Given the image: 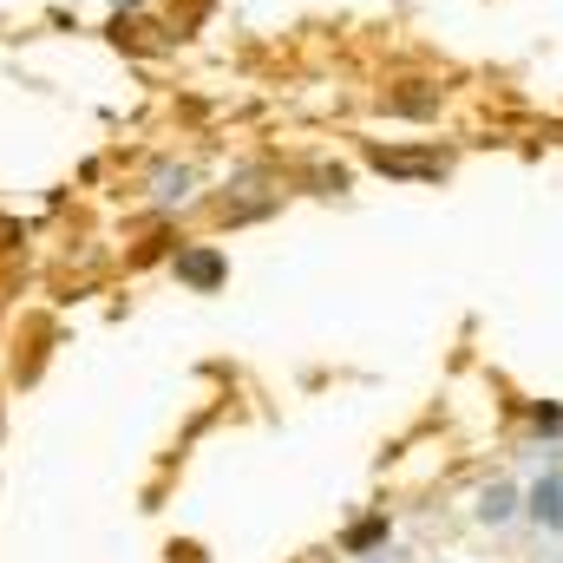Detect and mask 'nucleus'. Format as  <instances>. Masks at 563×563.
<instances>
[{
    "label": "nucleus",
    "mask_w": 563,
    "mask_h": 563,
    "mask_svg": "<svg viewBox=\"0 0 563 563\" xmlns=\"http://www.w3.org/2000/svg\"><path fill=\"white\" fill-rule=\"evenodd\" d=\"M394 119H439V106H445V86H432V79H400L387 99H380Z\"/></svg>",
    "instance_id": "obj_1"
},
{
    "label": "nucleus",
    "mask_w": 563,
    "mask_h": 563,
    "mask_svg": "<svg viewBox=\"0 0 563 563\" xmlns=\"http://www.w3.org/2000/svg\"><path fill=\"white\" fill-rule=\"evenodd\" d=\"M367 164L387 170V177H445V157L439 151H387V144H374Z\"/></svg>",
    "instance_id": "obj_2"
},
{
    "label": "nucleus",
    "mask_w": 563,
    "mask_h": 563,
    "mask_svg": "<svg viewBox=\"0 0 563 563\" xmlns=\"http://www.w3.org/2000/svg\"><path fill=\"white\" fill-rule=\"evenodd\" d=\"M531 518H538L544 531H563V472H551V478L531 485Z\"/></svg>",
    "instance_id": "obj_3"
},
{
    "label": "nucleus",
    "mask_w": 563,
    "mask_h": 563,
    "mask_svg": "<svg viewBox=\"0 0 563 563\" xmlns=\"http://www.w3.org/2000/svg\"><path fill=\"white\" fill-rule=\"evenodd\" d=\"M190 184H197L190 164H157V170H151V203H184Z\"/></svg>",
    "instance_id": "obj_4"
},
{
    "label": "nucleus",
    "mask_w": 563,
    "mask_h": 563,
    "mask_svg": "<svg viewBox=\"0 0 563 563\" xmlns=\"http://www.w3.org/2000/svg\"><path fill=\"white\" fill-rule=\"evenodd\" d=\"M177 282L217 288V282H223V256H217V250H184V256H177Z\"/></svg>",
    "instance_id": "obj_5"
},
{
    "label": "nucleus",
    "mask_w": 563,
    "mask_h": 563,
    "mask_svg": "<svg viewBox=\"0 0 563 563\" xmlns=\"http://www.w3.org/2000/svg\"><path fill=\"white\" fill-rule=\"evenodd\" d=\"M511 511H518V492H511V485H485V492H478V518H485V525H505Z\"/></svg>",
    "instance_id": "obj_6"
},
{
    "label": "nucleus",
    "mask_w": 563,
    "mask_h": 563,
    "mask_svg": "<svg viewBox=\"0 0 563 563\" xmlns=\"http://www.w3.org/2000/svg\"><path fill=\"white\" fill-rule=\"evenodd\" d=\"M531 426L538 432H563V407H531Z\"/></svg>",
    "instance_id": "obj_7"
},
{
    "label": "nucleus",
    "mask_w": 563,
    "mask_h": 563,
    "mask_svg": "<svg viewBox=\"0 0 563 563\" xmlns=\"http://www.w3.org/2000/svg\"><path fill=\"white\" fill-rule=\"evenodd\" d=\"M112 7H144V0H112Z\"/></svg>",
    "instance_id": "obj_8"
}]
</instances>
